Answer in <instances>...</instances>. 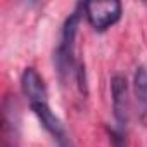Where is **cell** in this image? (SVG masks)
<instances>
[{
    "label": "cell",
    "mask_w": 147,
    "mask_h": 147,
    "mask_svg": "<svg viewBox=\"0 0 147 147\" xmlns=\"http://www.w3.org/2000/svg\"><path fill=\"white\" fill-rule=\"evenodd\" d=\"M83 12H85L83 4H78L62 24L59 45L54 54V62H55V69L59 73L61 82H64L66 76H69V71H73V66H75V57H73V54H75V40H76V33H78V26H80V19Z\"/></svg>",
    "instance_id": "obj_1"
},
{
    "label": "cell",
    "mask_w": 147,
    "mask_h": 147,
    "mask_svg": "<svg viewBox=\"0 0 147 147\" xmlns=\"http://www.w3.org/2000/svg\"><path fill=\"white\" fill-rule=\"evenodd\" d=\"M83 11L88 24L95 31H106L114 26L121 18V4L116 0L107 2H85Z\"/></svg>",
    "instance_id": "obj_2"
},
{
    "label": "cell",
    "mask_w": 147,
    "mask_h": 147,
    "mask_svg": "<svg viewBox=\"0 0 147 147\" xmlns=\"http://www.w3.org/2000/svg\"><path fill=\"white\" fill-rule=\"evenodd\" d=\"M111 100H113V114L118 125V131L121 135L128 125V111H130L128 83L123 75H114L111 78Z\"/></svg>",
    "instance_id": "obj_3"
},
{
    "label": "cell",
    "mask_w": 147,
    "mask_h": 147,
    "mask_svg": "<svg viewBox=\"0 0 147 147\" xmlns=\"http://www.w3.org/2000/svg\"><path fill=\"white\" fill-rule=\"evenodd\" d=\"M21 88L30 106L38 102H47V88L35 67H26L21 75Z\"/></svg>",
    "instance_id": "obj_4"
},
{
    "label": "cell",
    "mask_w": 147,
    "mask_h": 147,
    "mask_svg": "<svg viewBox=\"0 0 147 147\" xmlns=\"http://www.w3.org/2000/svg\"><path fill=\"white\" fill-rule=\"evenodd\" d=\"M19 137V113L18 102L7 97L4 102V147H18Z\"/></svg>",
    "instance_id": "obj_5"
},
{
    "label": "cell",
    "mask_w": 147,
    "mask_h": 147,
    "mask_svg": "<svg viewBox=\"0 0 147 147\" xmlns=\"http://www.w3.org/2000/svg\"><path fill=\"white\" fill-rule=\"evenodd\" d=\"M133 95L138 119L147 125V67L138 66L133 75Z\"/></svg>",
    "instance_id": "obj_6"
}]
</instances>
